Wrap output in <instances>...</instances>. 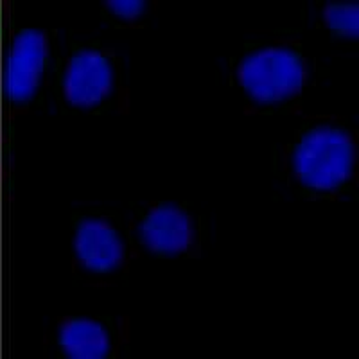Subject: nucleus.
Segmentation results:
<instances>
[{
	"instance_id": "nucleus-5",
	"label": "nucleus",
	"mask_w": 359,
	"mask_h": 359,
	"mask_svg": "<svg viewBox=\"0 0 359 359\" xmlns=\"http://www.w3.org/2000/svg\"><path fill=\"white\" fill-rule=\"evenodd\" d=\"M139 232L147 248L165 255L184 252L192 241L191 219L175 205L153 208L140 224Z\"/></svg>"
},
{
	"instance_id": "nucleus-7",
	"label": "nucleus",
	"mask_w": 359,
	"mask_h": 359,
	"mask_svg": "<svg viewBox=\"0 0 359 359\" xmlns=\"http://www.w3.org/2000/svg\"><path fill=\"white\" fill-rule=\"evenodd\" d=\"M60 343L65 354L74 359H102L110 351L104 327L83 318L63 323L60 329Z\"/></svg>"
},
{
	"instance_id": "nucleus-8",
	"label": "nucleus",
	"mask_w": 359,
	"mask_h": 359,
	"mask_svg": "<svg viewBox=\"0 0 359 359\" xmlns=\"http://www.w3.org/2000/svg\"><path fill=\"white\" fill-rule=\"evenodd\" d=\"M325 24L331 29L338 31L345 36L358 38L359 34V8L358 4H343V2H332L327 4L325 11Z\"/></svg>"
},
{
	"instance_id": "nucleus-2",
	"label": "nucleus",
	"mask_w": 359,
	"mask_h": 359,
	"mask_svg": "<svg viewBox=\"0 0 359 359\" xmlns=\"http://www.w3.org/2000/svg\"><path fill=\"white\" fill-rule=\"evenodd\" d=\"M239 83L259 102H278L300 92L306 81L304 62L290 49L250 54L239 67Z\"/></svg>"
},
{
	"instance_id": "nucleus-4",
	"label": "nucleus",
	"mask_w": 359,
	"mask_h": 359,
	"mask_svg": "<svg viewBox=\"0 0 359 359\" xmlns=\"http://www.w3.org/2000/svg\"><path fill=\"white\" fill-rule=\"evenodd\" d=\"M111 85L114 70L110 62L95 50H83L69 62L63 90L74 107H95L110 94Z\"/></svg>"
},
{
	"instance_id": "nucleus-6",
	"label": "nucleus",
	"mask_w": 359,
	"mask_h": 359,
	"mask_svg": "<svg viewBox=\"0 0 359 359\" xmlns=\"http://www.w3.org/2000/svg\"><path fill=\"white\" fill-rule=\"evenodd\" d=\"M76 253L85 268L110 271L123 261L124 246L110 224L99 219H88L83 221L76 232Z\"/></svg>"
},
{
	"instance_id": "nucleus-1",
	"label": "nucleus",
	"mask_w": 359,
	"mask_h": 359,
	"mask_svg": "<svg viewBox=\"0 0 359 359\" xmlns=\"http://www.w3.org/2000/svg\"><path fill=\"white\" fill-rule=\"evenodd\" d=\"M293 163L302 184L318 191H331L351 176L354 146L345 131L318 128L307 133L298 144Z\"/></svg>"
},
{
	"instance_id": "nucleus-9",
	"label": "nucleus",
	"mask_w": 359,
	"mask_h": 359,
	"mask_svg": "<svg viewBox=\"0 0 359 359\" xmlns=\"http://www.w3.org/2000/svg\"><path fill=\"white\" fill-rule=\"evenodd\" d=\"M107 6L111 13L121 18H126V20L137 18L146 9V4L140 0H108Z\"/></svg>"
},
{
	"instance_id": "nucleus-3",
	"label": "nucleus",
	"mask_w": 359,
	"mask_h": 359,
	"mask_svg": "<svg viewBox=\"0 0 359 359\" xmlns=\"http://www.w3.org/2000/svg\"><path fill=\"white\" fill-rule=\"evenodd\" d=\"M47 60V38L36 29L22 31L11 47L6 69V94L11 101L33 97Z\"/></svg>"
}]
</instances>
